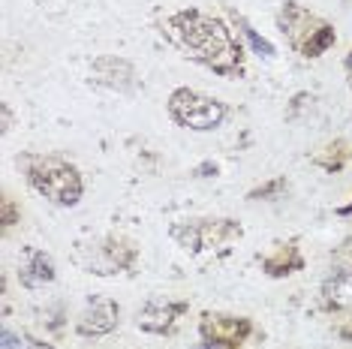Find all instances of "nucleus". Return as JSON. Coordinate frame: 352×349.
<instances>
[{
	"label": "nucleus",
	"instance_id": "obj_10",
	"mask_svg": "<svg viewBox=\"0 0 352 349\" xmlns=\"http://www.w3.org/2000/svg\"><path fill=\"white\" fill-rule=\"evenodd\" d=\"M250 335V322L247 319H235V316H211L205 313L202 319V337L208 346L223 349L226 344H241Z\"/></svg>",
	"mask_w": 352,
	"mask_h": 349
},
{
	"label": "nucleus",
	"instance_id": "obj_21",
	"mask_svg": "<svg viewBox=\"0 0 352 349\" xmlns=\"http://www.w3.org/2000/svg\"><path fill=\"white\" fill-rule=\"evenodd\" d=\"M340 214H352V205H346V208H340Z\"/></svg>",
	"mask_w": 352,
	"mask_h": 349
},
{
	"label": "nucleus",
	"instance_id": "obj_18",
	"mask_svg": "<svg viewBox=\"0 0 352 349\" xmlns=\"http://www.w3.org/2000/svg\"><path fill=\"white\" fill-rule=\"evenodd\" d=\"M205 172H214V174H217V166H214V163H205V166H199V169H196V178H208Z\"/></svg>",
	"mask_w": 352,
	"mask_h": 349
},
{
	"label": "nucleus",
	"instance_id": "obj_9",
	"mask_svg": "<svg viewBox=\"0 0 352 349\" xmlns=\"http://www.w3.org/2000/svg\"><path fill=\"white\" fill-rule=\"evenodd\" d=\"M187 311L184 301H169V298H151L139 311V328L148 335H166L175 322L181 319V313Z\"/></svg>",
	"mask_w": 352,
	"mask_h": 349
},
{
	"label": "nucleus",
	"instance_id": "obj_11",
	"mask_svg": "<svg viewBox=\"0 0 352 349\" xmlns=\"http://www.w3.org/2000/svg\"><path fill=\"white\" fill-rule=\"evenodd\" d=\"M58 271H54V262L49 253H43L39 247H25L21 250V259H19V280L21 286L28 289H39L45 283H52Z\"/></svg>",
	"mask_w": 352,
	"mask_h": 349
},
{
	"label": "nucleus",
	"instance_id": "obj_12",
	"mask_svg": "<svg viewBox=\"0 0 352 349\" xmlns=\"http://www.w3.org/2000/svg\"><path fill=\"white\" fill-rule=\"evenodd\" d=\"M322 301L328 311H352V268L340 265L322 280Z\"/></svg>",
	"mask_w": 352,
	"mask_h": 349
},
{
	"label": "nucleus",
	"instance_id": "obj_20",
	"mask_svg": "<svg viewBox=\"0 0 352 349\" xmlns=\"http://www.w3.org/2000/svg\"><path fill=\"white\" fill-rule=\"evenodd\" d=\"M346 73H349V82H352V52H349V58H346Z\"/></svg>",
	"mask_w": 352,
	"mask_h": 349
},
{
	"label": "nucleus",
	"instance_id": "obj_3",
	"mask_svg": "<svg viewBox=\"0 0 352 349\" xmlns=\"http://www.w3.org/2000/svg\"><path fill=\"white\" fill-rule=\"evenodd\" d=\"M277 25L283 30V36L289 39L292 49L301 52L304 58H319L334 45V27L325 25L322 19H316L310 10H304L301 3H283Z\"/></svg>",
	"mask_w": 352,
	"mask_h": 349
},
{
	"label": "nucleus",
	"instance_id": "obj_2",
	"mask_svg": "<svg viewBox=\"0 0 352 349\" xmlns=\"http://www.w3.org/2000/svg\"><path fill=\"white\" fill-rule=\"evenodd\" d=\"M28 181L39 196L60 208H73L78 205L85 193L82 174L73 163L60 160V157H30L28 160Z\"/></svg>",
	"mask_w": 352,
	"mask_h": 349
},
{
	"label": "nucleus",
	"instance_id": "obj_14",
	"mask_svg": "<svg viewBox=\"0 0 352 349\" xmlns=\"http://www.w3.org/2000/svg\"><path fill=\"white\" fill-rule=\"evenodd\" d=\"M235 21H238V27H241V34H244L247 39H250V45H253V52H256V54H262V58H274L277 49L268 43L265 36L256 34V30H253L250 25H247V19H241V15H235Z\"/></svg>",
	"mask_w": 352,
	"mask_h": 349
},
{
	"label": "nucleus",
	"instance_id": "obj_5",
	"mask_svg": "<svg viewBox=\"0 0 352 349\" xmlns=\"http://www.w3.org/2000/svg\"><path fill=\"white\" fill-rule=\"evenodd\" d=\"M211 235L220 241V238H229V235H241V229L232 226V220H214V226L211 220H196V223H184L172 229V238L190 253L211 247Z\"/></svg>",
	"mask_w": 352,
	"mask_h": 349
},
{
	"label": "nucleus",
	"instance_id": "obj_8",
	"mask_svg": "<svg viewBox=\"0 0 352 349\" xmlns=\"http://www.w3.org/2000/svg\"><path fill=\"white\" fill-rule=\"evenodd\" d=\"M91 82L100 85V87H109V91H121V93H130L133 85H135V69L130 60L124 58H97L91 63Z\"/></svg>",
	"mask_w": 352,
	"mask_h": 349
},
{
	"label": "nucleus",
	"instance_id": "obj_19",
	"mask_svg": "<svg viewBox=\"0 0 352 349\" xmlns=\"http://www.w3.org/2000/svg\"><path fill=\"white\" fill-rule=\"evenodd\" d=\"M10 126H12V112L10 106H3V133H10Z\"/></svg>",
	"mask_w": 352,
	"mask_h": 349
},
{
	"label": "nucleus",
	"instance_id": "obj_4",
	"mask_svg": "<svg viewBox=\"0 0 352 349\" xmlns=\"http://www.w3.org/2000/svg\"><path fill=\"white\" fill-rule=\"evenodd\" d=\"M169 115L184 130L211 133L226 121L229 109H226V102H220L217 97H205V93L190 91V87H178L169 97Z\"/></svg>",
	"mask_w": 352,
	"mask_h": 349
},
{
	"label": "nucleus",
	"instance_id": "obj_1",
	"mask_svg": "<svg viewBox=\"0 0 352 349\" xmlns=\"http://www.w3.org/2000/svg\"><path fill=\"white\" fill-rule=\"evenodd\" d=\"M169 34L196 63L220 76H241V43L220 19L199 10H184L169 19Z\"/></svg>",
	"mask_w": 352,
	"mask_h": 349
},
{
	"label": "nucleus",
	"instance_id": "obj_13",
	"mask_svg": "<svg viewBox=\"0 0 352 349\" xmlns=\"http://www.w3.org/2000/svg\"><path fill=\"white\" fill-rule=\"evenodd\" d=\"M301 265H304V262H301V256H298V250H295V247H280L277 256L265 259V271H268L271 277L292 274V271H298Z\"/></svg>",
	"mask_w": 352,
	"mask_h": 349
},
{
	"label": "nucleus",
	"instance_id": "obj_16",
	"mask_svg": "<svg viewBox=\"0 0 352 349\" xmlns=\"http://www.w3.org/2000/svg\"><path fill=\"white\" fill-rule=\"evenodd\" d=\"M0 340H3V344H0V349H21V346H25V337L12 335L10 328H6L3 335H0Z\"/></svg>",
	"mask_w": 352,
	"mask_h": 349
},
{
	"label": "nucleus",
	"instance_id": "obj_15",
	"mask_svg": "<svg viewBox=\"0 0 352 349\" xmlns=\"http://www.w3.org/2000/svg\"><path fill=\"white\" fill-rule=\"evenodd\" d=\"M283 190H286V178H277V181H271V184L259 187V190H250L247 199H274V196H280Z\"/></svg>",
	"mask_w": 352,
	"mask_h": 349
},
{
	"label": "nucleus",
	"instance_id": "obj_7",
	"mask_svg": "<svg viewBox=\"0 0 352 349\" xmlns=\"http://www.w3.org/2000/svg\"><path fill=\"white\" fill-rule=\"evenodd\" d=\"M118 304L111 298H91L78 316V335L82 337H102L118 328Z\"/></svg>",
	"mask_w": 352,
	"mask_h": 349
},
{
	"label": "nucleus",
	"instance_id": "obj_6",
	"mask_svg": "<svg viewBox=\"0 0 352 349\" xmlns=\"http://www.w3.org/2000/svg\"><path fill=\"white\" fill-rule=\"evenodd\" d=\"M135 262V247L133 244H124V241H102L100 247L91 250V259H87V268L91 274H100V277H109V274H118L124 268H130Z\"/></svg>",
	"mask_w": 352,
	"mask_h": 349
},
{
	"label": "nucleus",
	"instance_id": "obj_17",
	"mask_svg": "<svg viewBox=\"0 0 352 349\" xmlns=\"http://www.w3.org/2000/svg\"><path fill=\"white\" fill-rule=\"evenodd\" d=\"M21 349H54L52 344H43V340H34V337H25V346Z\"/></svg>",
	"mask_w": 352,
	"mask_h": 349
}]
</instances>
